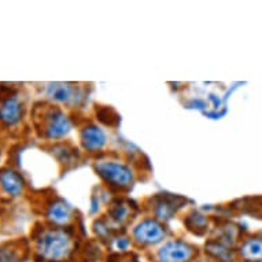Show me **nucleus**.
Instances as JSON below:
<instances>
[{"mask_svg": "<svg viewBox=\"0 0 262 262\" xmlns=\"http://www.w3.org/2000/svg\"><path fill=\"white\" fill-rule=\"evenodd\" d=\"M24 114V107L21 102L15 98H9L0 103V121L5 125L18 124Z\"/></svg>", "mask_w": 262, "mask_h": 262, "instance_id": "obj_5", "label": "nucleus"}, {"mask_svg": "<svg viewBox=\"0 0 262 262\" xmlns=\"http://www.w3.org/2000/svg\"><path fill=\"white\" fill-rule=\"evenodd\" d=\"M0 262H21V258L14 249L0 250Z\"/></svg>", "mask_w": 262, "mask_h": 262, "instance_id": "obj_12", "label": "nucleus"}, {"mask_svg": "<svg viewBox=\"0 0 262 262\" xmlns=\"http://www.w3.org/2000/svg\"><path fill=\"white\" fill-rule=\"evenodd\" d=\"M48 217L56 224H64L70 220V207L63 202L54 203L48 211Z\"/></svg>", "mask_w": 262, "mask_h": 262, "instance_id": "obj_11", "label": "nucleus"}, {"mask_svg": "<svg viewBox=\"0 0 262 262\" xmlns=\"http://www.w3.org/2000/svg\"><path fill=\"white\" fill-rule=\"evenodd\" d=\"M242 257L249 262H262V241L249 239L241 249Z\"/></svg>", "mask_w": 262, "mask_h": 262, "instance_id": "obj_9", "label": "nucleus"}, {"mask_svg": "<svg viewBox=\"0 0 262 262\" xmlns=\"http://www.w3.org/2000/svg\"><path fill=\"white\" fill-rule=\"evenodd\" d=\"M37 249L43 258L50 261H60L68 258L72 251V239L68 233L59 229L47 231L40 236Z\"/></svg>", "mask_w": 262, "mask_h": 262, "instance_id": "obj_1", "label": "nucleus"}, {"mask_svg": "<svg viewBox=\"0 0 262 262\" xmlns=\"http://www.w3.org/2000/svg\"><path fill=\"white\" fill-rule=\"evenodd\" d=\"M118 247H120L121 250H125L126 247H128V242L126 241H120L118 242Z\"/></svg>", "mask_w": 262, "mask_h": 262, "instance_id": "obj_13", "label": "nucleus"}, {"mask_svg": "<svg viewBox=\"0 0 262 262\" xmlns=\"http://www.w3.org/2000/svg\"><path fill=\"white\" fill-rule=\"evenodd\" d=\"M98 170H99L100 176L103 177L107 183H112V185L128 187L132 183V173L129 172V169H126L120 163H100L98 166Z\"/></svg>", "mask_w": 262, "mask_h": 262, "instance_id": "obj_2", "label": "nucleus"}, {"mask_svg": "<svg viewBox=\"0 0 262 262\" xmlns=\"http://www.w3.org/2000/svg\"><path fill=\"white\" fill-rule=\"evenodd\" d=\"M0 185L11 196H18L24 189V181L21 176L13 170H3L0 173Z\"/></svg>", "mask_w": 262, "mask_h": 262, "instance_id": "obj_7", "label": "nucleus"}, {"mask_svg": "<svg viewBox=\"0 0 262 262\" xmlns=\"http://www.w3.org/2000/svg\"><path fill=\"white\" fill-rule=\"evenodd\" d=\"M192 255V247L183 242H170L163 246L158 254L161 262H188Z\"/></svg>", "mask_w": 262, "mask_h": 262, "instance_id": "obj_3", "label": "nucleus"}, {"mask_svg": "<svg viewBox=\"0 0 262 262\" xmlns=\"http://www.w3.org/2000/svg\"><path fill=\"white\" fill-rule=\"evenodd\" d=\"M69 129V120H68L62 113L55 112L50 116V120H48L47 122V129H46V130H47L48 138L58 139L68 134Z\"/></svg>", "mask_w": 262, "mask_h": 262, "instance_id": "obj_6", "label": "nucleus"}, {"mask_svg": "<svg viewBox=\"0 0 262 262\" xmlns=\"http://www.w3.org/2000/svg\"><path fill=\"white\" fill-rule=\"evenodd\" d=\"M48 96L56 102H69L73 98V88L68 84H50L47 90Z\"/></svg>", "mask_w": 262, "mask_h": 262, "instance_id": "obj_10", "label": "nucleus"}, {"mask_svg": "<svg viewBox=\"0 0 262 262\" xmlns=\"http://www.w3.org/2000/svg\"><path fill=\"white\" fill-rule=\"evenodd\" d=\"M165 236L163 228L157 221L147 220L143 221L136 229H135V239L144 245H155L161 242Z\"/></svg>", "mask_w": 262, "mask_h": 262, "instance_id": "obj_4", "label": "nucleus"}, {"mask_svg": "<svg viewBox=\"0 0 262 262\" xmlns=\"http://www.w3.org/2000/svg\"><path fill=\"white\" fill-rule=\"evenodd\" d=\"M82 143L88 150H99L106 143V136L99 128L90 126L82 132Z\"/></svg>", "mask_w": 262, "mask_h": 262, "instance_id": "obj_8", "label": "nucleus"}]
</instances>
